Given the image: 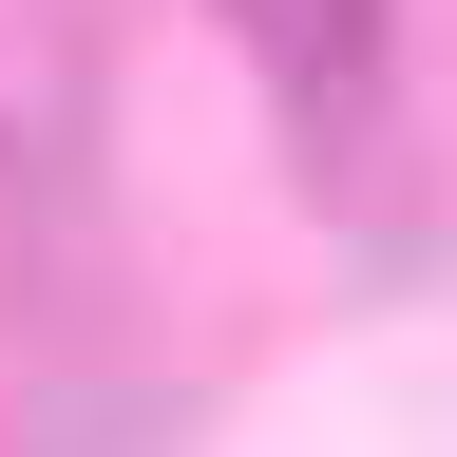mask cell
I'll use <instances>...</instances> for the list:
<instances>
[{
    "label": "cell",
    "instance_id": "cell-1",
    "mask_svg": "<svg viewBox=\"0 0 457 457\" xmlns=\"http://www.w3.org/2000/svg\"><path fill=\"white\" fill-rule=\"evenodd\" d=\"M77 134H96V57L57 0H0V248H38V210L77 191Z\"/></svg>",
    "mask_w": 457,
    "mask_h": 457
},
{
    "label": "cell",
    "instance_id": "cell-2",
    "mask_svg": "<svg viewBox=\"0 0 457 457\" xmlns=\"http://www.w3.org/2000/svg\"><path fill=\"white\" fill-rule=\"evenodd\" d=\"M248 20V57L286 77V114H305V153L362 134V96H381V0H228Z\"/></svg>",
    "mask_w": 457,
    "mask_h": 457
}]
</instances>
